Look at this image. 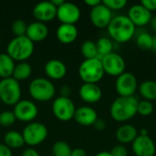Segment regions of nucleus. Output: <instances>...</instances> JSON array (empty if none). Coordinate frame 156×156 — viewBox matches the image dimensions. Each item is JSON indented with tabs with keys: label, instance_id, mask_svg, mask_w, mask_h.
I'll return each instance as SVG.
<instances>
[{
	"label": "nucleus",
	"instance_id": "nucleus-1",
	"mask_svg": "<svg viewBox=\"0 0 156 156\" xmlns=\"http://www.w3.org/2000/svg\"><path fill=\"white\" fill-rule=\"evenodd\" d=\"M135 26L127 16L120 15L113 16L107 30L112 39L118 43H126L135 35Z\"/></svg>",
	"mask_w": 156,
	"mask_h": 156
},
{
	"label": "nucleus",
	"instance_id": "nucleus-2",
	"mask_svg": "<svg viewBox=\"0 0 156 156\" xmlns=\"http://www.w3.org/2000/svg\"><path fill=\"white\" fill-rule=\"evenodd\" d=\"M138 101L135 97H121L113 101L110 107V114L117 122H125L137 114Z\"/></svg>",
	"mask_w": 156,
	"mask_h": 156
},
{
	"label": "nucleus",
	"instance_id": "nucleus-3",
	"mask_svg": "<svg viewBox=\"0 0 156 156\" xmlns=\"http://www.w3.org/2000/svg\"><path fill=\"white\" fill-rule=\"evenodd\" d=\"M34 49V42L27 36L14 37L6 46V54L9 55L15 62H24L32 56Z\"/></svg>",
	"mask_w": 156,
	"mask_h": 156
},
{
	"label": "nucleus",
	"instance_id": "nucleus-4",
	"mask_svg": "<svg viewBox=\"0 0 156 156\" xmlns=\"http://www.w3.org/2000/svg\"><path fill=\"white\" fill-rule=\"evenodd\" d=\"M29 95L37 101L45 102L51 101L56 95V87L54 83L46 78H36L29 83Z\"/></svg>",
	"mask_w": 156,
	"mask_h": 156
},
{
	"label": "nucleus",
	"instance_id": "nucleus-5",
	"mask_svg": "<svg viewBox=\"0 0 156 156\" xmlns=\"http://www.w3.org/2000/svg\"><path fill=\"white\" fill-rule=\"evenodd\" d=\"M104 74L101 60L97 58L84 59L79 67V76L83 83L98 84Z\"/></svg>",
	"mask_w": 156,
	"mask_h": 156
},
{
	"label": "nucleus",
	"instance_id": "nucleus-6",
	"mask_svg": "<svg viewBox=\"0 0 156 156\" xmlns=\"http://www.w3.org/2000/svg\"><path fill=\"white\" fill-rule=\"evenodd\" d=\"M22 90L20 82L13 77L0 80V101L7 106H15L20 100Z\"/></svg>",
	"mask_w": 156,
	"mask_h": 156
},
{
	"label": "nucleus",
	"instance_id": "nucleus-7",
	"mask_svg": "<svg viewBox=\"0 0 156 156\" xmlns=\"http://www.w3.org/2000/svg\"><path fill=\"white\" fill-rule=\"evenodd\" d=\"M21 133L23 135L25 144L34 147L46 141L48 135V131L44 123L39 122H32L24 127Z\"/></svg>",
	"mask_w": 156,
	"mask_h": 156
},
{
	"label": "nucleus",
	"instance_id": "nucleus-8",
	"mask_svg": "<svg viewBox=\"0 0 156 156\" xmlns=\"http://www.w3.org/2000/svg\"><path fill=\"white\" fill-rule=\"evenodd\" d=\"M52 112L56 119L60 122H69L74 118L76 106L69 97H57L52 102Z\"/></svg>",
	"mask_w": 156,
	"mask_h": 156
},
{
	"label": "nucleus",
	"instance_id": "nucleus-9",
	"mask_svg": "<svg viewBox=\"0 0 156 156\" xmlns=\"http://www.w3.org/2000/svg\"><path fill=\"white\" fill-rule=\"evenodd\" d=\"M138 81L136 77L131 72H123L117 77L115 89L121 97H133L138 90Z\"/></svg>",
	"mask_w": 156,
	"mask_h": 156
},
{
	"label": "nucleus",
	"instance_id": "nucleus-10",
	"mask_svg": "<svg viewBox=\"0 0 156 156\" xmlns=\"http://www.w3.org/2000/svg\"><path fill=\"white\" fill-rule=\"evenodd\" d=\"M104 73L112 77H119L125 72V60L118 53L112 52L109 55L104 56L101 59Z\"/></svg>",
	"mask_w": 156,
	"mask_h": 156
},
{
	"label": "nucleus",
	"instance_id": "nucleus-11",
	"mask_svg": "<svg viewBox=\"0 0 156 156\" xmlns=\"http://www.w3.org/2000/svg\"><path fill=\"white\" fill-rule=\"evenodd\" d=\"M13 112L16 119L23 122H32L38 114V108L29 100H20L15 106Z\"/></svg>",
	"mask_w": 156,
	"mask_h": 156
},
{
	"label": "nucleus",
	"instance_id": "nucleus-12",
	"mask_svg": "<svg viewBox=\"0 0 156 156\" xmlns=\"http://www.w3.org/2000/svg\"><path fill=\"white\" fill-rule=\"evenodd\" d=\"M80 7L72 2H64L57 8V18L61 24L75 25L80 18Z\"/></svg>",
	"mask_w": 156,
	"mask_h": 156
},
{
	"label": "nucleus",
	"instance_id": "nucleus-13",
	"mask_svg": "<svg viewBox=\"0 0 156 156\" xmlns=\"http://www.w3.org/2000/svg\"><path fill=\"white\" fill-rule=\"evenodd\" d=\"M113 18L112 11L110 10L102 1L100 5L92 7L90 12V19L91 24L98 28H107Z\"/></svg>",
	"mask_w": 156,
	"mask_h": 156
},
{
	"label": "nucleus",
	"instance_id": "nucleus-14",
	"mask_svg": "<svg viewBox=\"0 0 156 156\" xmlns=\"http://www.w3.org/2000/svg\"><path fill=\"white\" fill-rule=\"evenodd\" d=\"M36 21L45 23L57 17V7L51 1H41L35 5L32 10Z\"/></svg>",
	"mask_w": 156,
	"mask_h": 156
},
{
	"label": "nucleus",
	"instance_id": "nucleus-15",
	"mask_svg": "<svg viewBox=\"0 0 156 156\" xmlns=\"http://www.w3.org/2000/svg\"><path fill=\"white\" fill-rule=\"evenodd\" d=\"M132 149L135 156H154L156 153L155 144L149 135H138L132 144Z\"/></svg>",
	"mask_w": 156,
	"mask_h": 156
},
{
	"label": "nucleus",
	"instance_id": "nucleus-16",
	"mask_svg": "<svg viewBox=\"0 0 156 156\" xmlns=\"http://www.w3.org/2000/svg\"><path fill=\"white\" fill-rule=\"evenodd\" d=\"M127 16L135 27H144L150 24L152 13L141 4H135L129 8Z\"/></svg>",
	"mask_w": 156,
	"mask_h": 156
},
{
	"label": "nucleus",
	"instance_id": "nucleus-17",
	"mask_svg": "<svg viewBox=\"0 0 156 156\" xmlns=\"http://www.w3.org/2000/svg\"><path fill=\"white\" fill-rule=\"evenodd\" d=\"M80 99L89 103L93 104L99 102L102 98V90L98 84L95 83H83L79 90Z\"/></svg>",
	"mask_w": 156,
	"mask_h": 156
},
{
	"label": "nucleus",
	"instance_id": "nucleus-18",
	"mask_svg": "<svg viewBox=\"0 0 156 156\" xmlns=\"http://www.w3.org/2000/svg\"><path fill=\"white\" fill-rule=\"evenodd\" d=\"M76 122L81 126H93L95 122L99 119L97 112L90 106H80L76 108L73 118Z\"/></svg>",
	"mask_w": 156,
	"mask_h": 156
},
{
	"label": "nucleus",
	"instance_id": "nucleus-19",
	"mask_svg": "<svg viewBox=\"0 0 156 156\" xmlns=\"http://www.w3.org/2000/svg\"><path fill=\"white\" fill-rule=\"evenodd\" d=\"M44 71L48 80H61L67 74V66L65 63L58 58H51L48 60L44 66Z\"/></svg>",
	"mask_w": 156,
	"mask_h": 156
},
{
	"label": "nucleus",
	"instance_id": "nucleus-20",
	"mask_svg": "<svg viewBox=\"0 0 156 156\" xmlns=\"http://www.w3.org/2000/svg\"><path fill=\"white\" fill-rule=\"evenodd\" d=\"M26 36L32 42H40L48 36V27L45 23L35 21L27 25Z\"/></svg>",
	"mask_w": 156,
	"mask_h": 156
},
{
	"label": "nucleus",
	"instance_id": "nucleus-21",
	"mask_svg": "<svg viewBox=\"0 0 156 156\" xmlns=\"http://www.w3.org/2000/svg\"><path fill=\"white\" fill-rule=\"evenodd\" d=\"M78 28L75 25L60 24L56 30V37L62 44H71L78 37Z\"/></svg>",
	"mask_w": 156,
	"mask_h": 156
},
{
	"label": "nucleus",
	"instance_id": "nucleus-22",
	"mask_svg": "<svg viewBox=\"0 0 156 156\" xmlns=\"http://www.w3.org/2000/svg\"><path fill=\"white\" fill-rule=\"evenodd\" d=\"M116 139L120 144H133L136 137L139 135L138 130L132 124H122L116 131Z\"/></svg>",
	"mask_w": 156,
	"mask_h": 156
},
{
	"label": "nucleus",
	"instance_id": "nucleus-23",
	"mask_svg": "<svg viewBox=\"0 0 156 156\" xmlns=\"http://www.w3.org/2000/svg\"><path fill=\"white\" fill-rule=\"evenodd\" d=\"M16 67L15 61L12 58L5 53H0V78L6 79L13 75Z\"/></svg>",
	"mask_w": 156,
	"mask_h": 156
},
{
	"label": "nucleus",
	"instance_id": "nucleus-24",
	"mask_svg": "<svg viewBox=\"0 0 156 156\" xmlns=\"http://www.w3.org/2000/svg\"><path fill=\"white\" fill-rule=\"evenodd\" d=\"M4 144L12 149H19L25 144L23 135L20 132L11 130L5 133L4 135Z\"/></svg>",
	"mask_w": 156,
	"mask_h": 156
},
{
	"label": "nucleus",
	"instance_id": "nucleus-25",
	"mask_svg": "<svg viewBox=\"0 0 156 156\" xmlns=\"http://www.w3.org/2000/svg\"><path fill=\"white\" fill-rule=\"evenodd\" d=\"M138 91L144 100L153 101L156 100V81L144 80L138 86Z\"/></svg>",
	"mask_w": 156,
	"mask_h": 156
},
{
	"label": "nucleus",
	"instance_id": "nucleus-26",
	"mask_svg": "<svg viewBox=\"0 0 156 156\" xmlns=\"http://www.w3.org/2000/svg\"><path fill=\"white\" fill-rule=\"evenodd\" d=\"M32 71V67L28 62H18L17 64H16L12 77L19 82L24 81L31 76Z\"/></svg>",
	"mask_w": 156,
	"mask_h": 156
},
{
	"label": "nucleus",
	"instance_id": "nucleus-27",
	"mask_svg": "<svg viewBox=\"0 0 156 156\" xmlns=\"http://www.w3.org/2000/svg\"><path fill=\"white\" fill-rule=\"evenodd\" d=\"M96 46H97L99 59H101L104 56L113 52V42L109 37H102L99 38L96 42Z\"/></svg>",
	"mask_w": 156,
	"mask_h": 156
},
{
	"label": "nucleus",
	"instance_id": "nucleus-28",
	"mask_svg": "<svg viewBox=\"0 0 156 156\" xmlns=\"http://www.w3.org/2000/svg\"><path fill=\"white\" fill-rule=\"evenodd\" d=\"M80 52L82 56L85 58V59H90V58H98V50L96 42L92 40H85L80 47Z\"/></svg>",
	"mask_w": 156,
	"mask_h": 156
},
{
	"label": "nucleus",
	"instance_id": "nucleus-29",
	"mask_svg": "<svg viewBox=\"0 0 156 156\" xmlns=\"http://www.w3.org/2000/svg\"><path fill=\"white\" fill-rule=\"evenodd\" d=\"M153 39H154V37L151 34H149L147 32H143V33L139 34L136 37L137 47L144 51L152 50Z\"/></svg>",
	"mask_w": 156,
	"mask_h": 156
},
{
	"label": "nucleus",
	"instance_id": "nucleus-30",
	"mask_svg": "<svg viewBox=\"0 0 156 156\" xmlns=\"http://www.w3.org/2000/svg\"><path fill=\"white\" fill-rule=\"evenodd\" d=\"M71 151L69 144L64 141H58L52 146L53 156H70Z\"/></svg>",
	"mask_w": 156,
	"mask_h": 156
},
{
	"label": "nucleus",
	"instance_id": "nucleus-31",
	"mask_svg": "<svg viewBox=\"0 0 156 156\" xmlns=\"http://www.w3.org/2000/svg\"><path fill=\"white\" fill-rule=\"evenodd\" d=\"M154 104L152 101L143 100L138 101L137 105V113L142 115V116H149L153 113L154 112Z\"/></svg>",
	"mask_w": 156,
	"mask_h": 156
},
{
	"label": "nucleus",
	"instance_id": "nucleus-32",
	"mask_svg": "<svg viewBox=\"0 0 156 156\" xmlns=\"http://www.w3.org/2000/svg\"><path fill=\"white\" fill-rule=\"evenodd\" d=\"M16 119L13 111H4L0 112V126L10 127L16 122Z\"/></svg>",
	"mask_w": 156,
	"mask_h": 156
},
{
	"label": "nucleus",
	"instance_id": "nucleus-33",
	"mask_svg": "<svg viewBox=\"0 0 156 156\" xmlns=\"http://www.w3.org/2000/svg\"><path fill=\"white\" fill-rule=\"evenodd\" d=\"M27 28V25L23 19H16L11 26L12 32L16 37L26 36Z\"/></svg>",
	"mask_w": 156,
	"mask_h": 156
},
{
	"label": "nucleus",
	"instance_id": "nucleus-34",
	"mask_svg": "<svg viewBox=\"0 0 156 156\" xmlns=\"http://www.w3.org/2000/svg\"><path fill=\"white\" fill-rule=\"evenodd\" d=\"M102 4L105 5L110 10H121L127 5L126 0H103Z\"/></svg>",
	"mask_w": 156,
	"mask_h": 156
},
{
	"label": "nucleus",
	"instance_id": "nucleus-35",
	"mask_svg": "<svg viewBox=\"0 0 156 156\" xmlns=\"http://www.w3.org/2000/svg\"><path fill=\"white\" fill-rule=\"evenodd\" d=\"M112 156H128V150L122 144H117L111 150Z\"/></svg>",
	"mask_w": 156,
	"mask_h": 156
},
{
	"label": "nucleus",
	"instance_id": "nucleus-36",
	"mask_svg": "<svg viewBox=\"0 0 156 156\" xmlns=\"http://www.w3.org/2000/svg\"><path fill=\"white\" fill-rule=\"evenodd\" d=\"M140 4L151 13L156 10V0H142Z\"/></svg>",
	"mask_w": 156,
	"mask_h": 156
},
{
	"label": "nucleus",
	"instance_id": "nucleus-37",
	"mask_svg": "<svg viewBox=\"0 0 156 156\" xmlns=\"http://www.w3.org/2000/svg\"><path fill=\"white\" fill-rule=\"evenodd\" d=\"M0 156H13L12 150L5 144H0Z\"/></svg>",
	"mask_w": 156,
	"mask_h": 156
},
{
	"label": "nucleus",
	"instance_id": "nucleus-38",
	"mask_svg": "<svg viewBox=\"0 0 156 156\" xmlns=\"http://www.w3.org/2000/svg\"><path fill=\"white\" fill-rule=\"evenodd\" d=\"M93 127H94L97 131L102 132V131H104L105 128H106V122H105L103 120H101V119H98V120L95 122V123L93 124Z\"/></svg>",
	"mask_w": 156,
	"mask_h": 156
},
{
	"label": "nucleus",
	"instance_id": "nucleus-39",
	"mask_svg": "<svg viewBox=\"0 0 156 156\" xmlns=\"http://www.w3.org/2000/svg\"><path fill=\"white\" fill-rule=\"evenodd\" d=\"M21 156H40L38 152L34 149L33 147H28L27 149H25L22 153Z\"/></svg>",
	"mask_w": 156,
	"mask_h": 156
},
{
	"label": "nucleus",
	"instance_id": "nucleus-40",
	"mask_svg": "<svg viewBox=\"0 0 156 156\" xmlns=\"http://www.w3.org/2000/svg\"><path fill=\"white\" fill-rule=\"evenodd\" d=\"M59 92H60V96H62V97H69V95H70V92H71L70 87L68 86V85H63L60 88Z\"/></svg>",
	"mask_w": 156,
	"mask_h": 156
},
{
	"label": "nucleus",
	"instance_id": "nucleus-41",
	"mask_svg": "<svg viewBox=\"0 0 156 156\" xmlns=\"http://www.w3.org/2000/svg\"><path fill=\"white\" fill-rule=\"evenodd\" d=\"M70 156H87L85 150L81 148H75L71 151Z\"/></svg>",
	"mask_w": 156,
	"mask_h": 156
},
{
	"label": "nucleus",
	"instance_id": "nucleus-42",
	"mask_svg": "<svg viewBox=\"0 0 156 156\" xmlns=\"http://www.w3.org/2000/svg\"><path fill=\"white\" fill-rule=\"evenodd\" d=\"M84 3H85V5H87L88 6L92 8V7L100 5L101 3V1H100V0H85Z\"/></svg>",
	"mask_w": 156,
	"mask_h": 156
},
{
	"label": "nucleus",
	"instance_id": "nucleus-43",
	"mask_svg": "<svg viewBox=\"0 0 156 156\" xmlns=\"http://www.w3.org/2000/svg\"><path fill=\"white\" fill-rule=\"evenodd\" d=\"M150 24H151V27H152L153 30L156 32V16H153V17H152Z\"/></svg>",
	"mask_w": 156,
	"mask_h": 156
},
{
	"label": "nucleus",
	"instance_id": "nucleus-44",
	"mask_svg": "<svg viewBox=\"0 0 156 156\" xmlns=\"http://www.w3.org/2000/svg\"><path fill=\"white\" fill-rule=\"evenodd\" d=\"M95 156H112L110 152H107V151H102V152H100L98 153Z\"/></svg>",
	"mask_w": 156,
	"mask_h": 156
},
{
	"label": "nucleus",
	"instance_id": "nucleus-45",
	"mask_svg": "<svg viewBox=\"0 0 156 156\" xmlns=\"http://www.w3.org/2000/svg\"><path fill=\"white\" fill-rule=\"evenodd\" d=\"M152 50L156 52V36L154 37V39H153V47H152Z\"/></svg>",
	"mask_w": 156,
	"mask_h": 156
},
{
	"label": "nucleus",
	"instance_id": "nucleus-46",
	"mask_svg": "<svg viewBox=\"0 0 156 156\" xmlns=\"http://www.w3.org/2000/svg\"><path fill=\"white\" fill-rule=\"evenodd\" d=\"M139 135H144V136H146V135H149L148 134V131L146 129H142L140 131V134Z\"/></svg>",
	"mask_w": 156,
	"mask_h": 156
}]
</instances>
